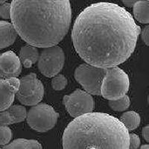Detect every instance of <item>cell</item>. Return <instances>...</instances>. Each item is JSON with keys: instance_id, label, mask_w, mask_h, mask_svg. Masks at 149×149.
<instances>
[{"instance_id": "3957f363", "label": "cell", "mask_w": 149, "mask_h": 149, "mask_svg": "<svg viewBox=\"0 0 149 149\" xmlns=\"http://www.w3.org/2000/svg\"><path fill=\"white\" fill-rule=\"evenodd\" d=\"M63 149H128L129 132L119 119L90 113L73 119L63 134Z\"/></svg>"}, {"instance_id": "8992f818", "label": "cell", "mask_w": 149, "mask_h": 149, "mask_svg": "<svg viewBox=\"0 0 149 149\" xmlns=\"http://www.w3.org/2000/svg\"><path fill=\"white\" fill-rule=\"evenodd\" d=\"M59 114L47 104H38L31 107L26 120L31 128L37 132H46L55 126Z\"/></svg>"}, {"instance_id": "5b68a950", "label": "cell", "mask_w": 149, "mask_h": 149, "mask_svg": "<svg viewBox=\"0 0 149 149\" xmlns=\"http://www.w3.org/2000/svg\"><path fill=\"white\" fill-rule=\"evenodd\" d=\"M106 72L107 69L83 63L76 68L74 75L85 92L90 95H100L101 86Z\"/></svg>"}, {"instance_id": "7402d4cb", "label": "cell", "mask_w": 149, "mask_h": 149, "mask_svg": "<svg viewBox=\"0 0 149 149\" xmlns=\"http://www.w3.org/2000/svg\"><path fill=\"white\" fill-rule=\"evenodd\" d=\"M0 17L4 19H10V3L5 2L0 5Z\"/></svg>"}, {"instance_id": "277c9868", "label": "cell", "mask_w": 149, "mask_h": 149, "mask_svg": "<svg viewBox=\"0 0 149 149\" xmlns=\"http://www.w3.org/2000/svg\"><path fill=\"white\" fill-rule=\"evenodd\" d=\"M130 86L128 75L118 66L107 69L102 81L100 95L109 101L116 100L126 95Z\"/></svg>"}, {"instance_id": "e0dca14e", "label": "cell", "mask_w": 149, "mask_h": 149, "mask_svg": "<svg viewBox=\"0 0 149 149\" xmlns=\"http://www.w3.org/2000/svg\"><path fill=\"white\" fill-rule=\"evenodd\" d=\"M8 111L9 112L10 116L12 118L13 122L19 123L23 122L27 116V110L24 106L22 105H13L10 106Z\"/></svg>"}, {"instance_id": "4316f807", "label": "cell", "mask_w": 149, "mask_h": 149, "mask_svg": "<svg viewBox=\"0 0 149 149\" xmlns=\"http://www.w3.org/2000/svg\"><path fill=\"white\" fill-rule=\"evenodd\" d=\"M139 149H149V146L148 144L143 145V146H141Z\"/></svg>"}, {"instance_id": "83f0119b", "label": "cell", "mask_w": 149, "mask_h": 149, "mask_svg": "<svg viewBox=\"0 0 149 149\" xmlns=\"http://www.w3.org/2000/svg\"><path fill=\"white\" fill-rule=\"evenodd\" d=\"M5 1H0V5H2V4H3V3H5Z\"/></svg>"}, {"instance_id": "7c38bea8", "label": "cell", "mask_w": 149, "mask_h": 149, "mask_svg": "<svg viewBox=\"0 0 149 149\" xmlns=\"http://www.w3.org/2000/svg\"><path fill=\"white\" fill-rule=\"evenodd\" d=\"M17 37V33L10 22L0 21V50L13 44Z\"/></svg>"}, {"instance_id": "ffe728a7", "label": "cell", "mask_w": 149, "mask_h": 149, "mask_svg": "<svg viewBox=\"0 0 149 149\" xmlns=\"http://www.w3.org/2000/svg\"><path fill=\"white\" fill-rule=\"evenodd\" d=\"M13 134L10 127L0 125V146H5L9 144L11 140Z\"/></svg>"}, {"instance_id": "4fadbf2b", "label": "cell", "mask_w": 149, "mask_h": 149, "mask_svg": "<svg viewBox=\"0 0 149 149\" xmlns=\"http://www.w3.org/2000/svg\"><path fill=\"white\" fill-rule=\"evenodd\" d=\"M40 53L37 48L27 44L21 48L19 59L21 64L26 68H31L39 59Z\"/></svg>"}, {"instance_id": "2e32d148", "label": "cell", "mask_w": 149, "mask_h": 149, "mask_svg": "<svg viewBox=\"0 0 149 149\" xmlns=\"http://www.w3.org/2000/svg\"><path fill=\"white\" fill-rule=\"evenodd\" d=\"M121 123L125 126L127 131H131L137 128L140 125L141 119L139 113L135 111H127L121 116Z\"/></svg>"}, {"instance_id": "9a60e30c", "label": "cell", "mask_w": 149, "mask_h": 149, "mask_svg": "<svg viewBox=\"0 0 149 149\" xmlns=\"http://www.w3.org/2000/svg\"><path fill=\"white\" fill-rule=\"evenodd\" d=\"M2 149H42V147L35 139H17L4 146Z\"/></svg>"}, {"instance_id": "d6986e66", "label": "cell", "mask_w": 149, "mask_h": 149, "mask_svg": "<svg viewBox=\"0 0 149 149\" xmlns=\"http://www.w3.org/2000/svg\"><path fill=\"white\" fill-rule=\"evenodd\" d=\"M67 79L63 74H57L52 80V86L56 91H61L67 86Z\"/></svg>"}, {"instance_id": "f1b7e54d", "label": "cell", "mask_w": 149, "mask_h": 149, "mask_svg": "<svg viewBox=\"0 0 149 149\" xmlns=\"http://www.w3.org/2000/svg\"><path fill=\"white\" fill-rule=\"evenodd\" d=\"M0 149H2V148H0Z\"/></svg>"}, {"instance_id": "5bb4252c", "label": "cell", "mask_w": 149, "mask_h": 149, "mask_svg": "<svg viewBox=\"0 0 149 149\" xmlns=\"http://www.w3.org/2000/svg\"><path fill=\"white\" fill-rule=\"evenodd\" d=\"M134 15L138 22L143 24L149 22V1H136L133 6Z\"/></svg>"}, {"instance_id": "603a6c76", "label": "cell", "mask_w": 149, "mask_h": 149, "mask_svg": "<svg viewBox=\"0 0 149 149\" xmlns=\"http://www.w3.org/2000/svg\"><path fill=\"white\" fill-rule=\"evenodd\" d=\"M140 146V139L135 134H129V148L137 149Z\"/></svg>"}, {"instance_id": "ba28073f", "label": "cell", "mask_w": 149, "mask_h": 149, "mask_svg": "<svg viewBox=\"0 0 149 149\" xmlns=\"http://www.w3.org/2000/svg\"><path fill=\"white\" fill-rule=\"evenodd\" d=\"M38 69L43 75L52 78L58 74L64 66L65 54L60 46L46 48L41 52L38 59Z\"/></svg>"}, {"instance_id": "6da1fadb", "label": "cell", "mask_w": 149, "mask_h": 149, "mask_svg": "<svg viewBox=\"0 0 149 149\" xmlns=\"http://www.w3.org/2000/svg\"><path fill=\"white\" fill-rule=\"evenodd\" d=\"M140 33L141 28L127 10L116 4L98 2L78 16L72 40L86 63L109 69L130 58Z\"/></svg>"}, {"instance_id": "ac0fdd59", "label": "cell", "mask_w": 149, "mask_h": 149, "mask_svg": "<svg viewBox=\"0 0 149 149\" xmlns=\"http://www.w3.org/2000/svg\"><path fill=\"white\" fill-rule=\"evenodd\" d=\"M108 104L110 108L114 111H124L127 110L130 106V98L125 95L116 100L109 101Z\"/></svg>"}, {"instance_id": "9c48e42d", "label": "cell", "mask_w": 149, "mask_h": 149, "mask_svg": "<svg viewBox=\"0 0 149 149\" xmlns=\"http://www.w3.org/2000/svg\"><path fill=\"white\" fill-rule=\"evenodd\" d=\"M63 102L69 114L74 118L92 113L94 108V100L92 95L79 89L65 95Z\"/></svg>"}, {"instance_id": "30bf717a", "label": "cell", "mask_w": 149, "mask_h": 149, "mask_svg": "<svg viewBox=\"0 0 149 149\" xmlns=\"http://www.w3.org/2000/svg\"><path fill=\"white\" fill-rule=\"evenodd\" d=\"M22 72L19 57L12 51L0 54V78L10 79L18 77Z\"/></svg>"}, {"instance_id": "52a82bcc", "label": "cell", "mask_w": 149, "mask_h": 149, "mask_svg": "<svg viewBox=\"0 0 149 149\" xmlns=\"http://www.w3.org/2000/svg\"><path fill=\"white\" fill-rule=\"evenodd\" d=\"M16 95L22 104L33 107L42 100L44 86L35 73H30L19 80V86Z\"/></svg>"}, {"instance_id": "8fae6325", "label": "cell", "mask_w": 149, "mask_h": 149, "mask_svg": "<svg viewBox=\"0 0 149 149\" xmlns=\"http://www.w3.org/2000/svg\"><path fill=\"white\" fill-rule=\"evenodd\" d=\"M19 86V79L0 78V112L6 110L12 106Z\"/></svg>"}, {"instance_id": "44dd1931", "label": "cell", "mask_w": 149, "mask_h": 149, "mask_svg": "<svg viewBox=\"0 0 149 149\" xmlns=\"http://www.w3.org/2000/svg\"><path fill=\"white\" fill-rule=\"evenodd\" d=\"M12 124L14 122L8 110L0 112V125L7 126Z\"/></svg>"}, {"instance_id": "cb8c5ba5", "label": "cell", "mask_w": 149, "mask_h": 149, "mask_svg": "<svg viewBox=\"0 0 149 149\" xmlns=\"http://www.w3.org/2000/svg\"><path fill=\"white\" fill-rule=\"evenodd\" d=\"M149 27L148 26H146L144 28L143 31L140 34H142V39L143 40V42H145V44L146 46H148L149 45Z\"/></svg>"}, {"instance_id": "484cf974", "label": "cell", "mask_w": 149, "mask_h": 149, "mask_svg": "<svg viewBox=\"0 0 149 149\" xmlns=\"http://www.w3.org/2000/svg\"><path fill=\"white\" fill-rule=\"evenodd\" d=\"M136 1H123L122 3L124 4L125 5H126L127 7H133L135 4Z\"/></svg>"}, {"instance_id": "7a4b0ae2", "label": "cell", "mask_w": 149, "mask_h": 149, "mask_svg": "<svg viewBox=\"0 0 149 149\" xmlns=\"http://www.w3.org/2000/svg\"><path fill=\"white\" fill-rule=\"evenodd\" d=\"M10 19L17 34L30 46L49 48L63 39L70 29V1H12Z\"/></svg>"}, {"instance_id": "d4e9b609", "label": "cell", "mask_w": 149, "mask_h": 149, "mask_svg": "<svg viewBox=\"0 0 149 149\" xmlns=\"http://www.w3.org/2000/svg\"><path fill=\"white\" fill-rule=\"evenodd\" d=\"M142 136L145 139V140L147 142H149V127L148 125H146L142 129Z\"/></svg>"}]
</instances>
